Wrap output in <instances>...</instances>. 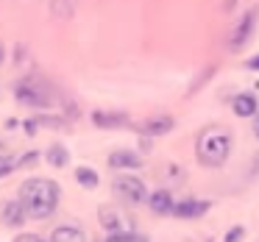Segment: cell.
Listing matches in <instances>:
<instances>
[{
  "mask_svg": "<svg viewBox=\"0 0 259 242\" xmlns=\"http://www.w3.org/2000/svg\"><path fill=\"white\" fill-rule=\"evenodd\" d=\"M101 225L109 231V234H117V231H128L125 228V223H123V217H120L114 209H109V206H103L101 209Z\"/></svg>",
  "mask_w": 259,
  "mask_h": 242,
  "instance_id": "cell-14",
  "label": "cell"
},
{
  "mask_svg": "<svg viewBox=\"0 0 259 242\" xmlns=\"http://www.w3.org/2000/svg\"><path fill=\"white\" fill-rule=\"evenodd\" d=\"M173 125H176L173 117H151L140 125V131L148 136H162V134H167V131H173Z\"/></svg>",
  "mask_w": 259,
  "mask_h": 242,
  "instance_id": "cell-10",
  "label": "cell"
},
{
  "mask_svg": "<svg viewBox=\"0 0 259 242\" xmlns=\"http://www.w3.org/2000/svg\"><path fill=\"white\" fill-rule=\"evenodd\" d=\"M142 164V159L134 151H114L109 156V167L112 170H137Z\"/></svg>",
  "mask_w": 259,
  "mask_h": 242,
  "instance_id": "cell-7",
  "label": "cell"
},
{
  "mask_svg": "<svg viewBox=\"0 0 259 242\" xmlns=\"http://www.w3.org/2000/svg\"><path fill=\"white\" fill-rule=\"evenodd\" d=\"M114 192H117L120 198H123L125 203H142V201H148V192H145V184H142L137 175H128V173H123V175H117L114 178Z\"/></svg>",
  "mask_w": 259,
  "mask_h": 242,
  "instance_id": "cell-4",
  "label": "cell"
},
{
  "mask_svg": "<svg viewBox=\"0 0 259 242\" xmlns=\"http://www.w3.org/2000/svg\"><path fill=\"white\" fill-rule=\"evenodd\" d=\"M242 234H245V231H242V225H234V228L226 231V239L223 242H242Z\"/></svg>",
  "mask_w": 259,
  "mask_h": 242,
  "instance_id": "cell-20",
  "label": "cell"
},
{
  "mask_svg": "<svg viewBox=\"0 0 259 242\" xmlns=\"http://www.w3.org/2000/svg\"><path fill=\"white\" fill-rule=\"evenodd\" d=\"M75 181H78L84 189H95L101 178H98V173L92 167H78V170H75Z\"/></svg>",
  "mask_w": 259,
  "mask_h": 242,
  "instance_id": "cell-17",
  "label": "cell"
},
{
  "mask_svg": "<svg viewBox=\"0 0 259 242\" xmlns=\"http://www.w3.org/2000/svg\"><path fill=\"white\" fill-rule=\"evenodd\" d=\"M231 109H234L237 117H253L256 109H259V103H256V98H253L251 92H242V95H237L234 101H231Z\"/></svg>",
  "mask_w": 259,
  "mask_h": 242,
  "instance_id": "cell-9",
  "label": "cell"
},
{
  "mask_svg": "<svg viewBox=\"0 0 259 242\" xmlns=\"http://www.w3.org/2000/svg\"><path fill=\"white\" fill-rule=\"evenodd\" d=\"M106 242H148V239L140 234H134V231H117V234H109Z\"/></svg>",
  "mask_w": 259,
  "mask_h": 242,
  "instance_id": "cell-19",
  "label": "cell"
},
{
  "mask_svg": "<svg viewBox=\"0 0 259 242\" xmlns=\"http://www.w3.org/2000/svg\"><path fill=\"white\" fill-rule=\"evenodd\" d=\"M253 23H256V14H253V12L242 14V20L237 23L234 34H231V47H242V45H245L248 36H251V31H253Z\"/></svg>",
  "mask_w": 259,
  "mask_h": 242,
  "instance_id": "cell-6",
  "label": "cell"
},
{
  "mask_svg": "<svg viewBox=\"0 0 259 242\" xmlns=\"http://www.w3.org/2000/svg\"><path fill=\"white\" fill-rule=\"evenodd\" d=\"M3 223L6 225H23L25 223V209L20 206V201H9V203H3Z\"/></svg>",
  "mask_w": 259,
  "mask_h": 242,
  "instance_id": "cell-13",
  "label": "cell"
},
{
  "mask_svg": "<svg viewBox=\"0 0 259 242\" xmlns=\"http://www.w3.org/2000/svg\"><path fill=\"white\" fill-rule=\"evenodd\" d=\"M59 184L51 178H28L20 186V206L25 209V217L31 220H48L59 209Z\"/></svg>",
  "mask_w": 259,
  "mask_h": 242,
  "instance_id": "cell-1",
  "label": "cell"
},
{
  "mask_svg": "<svg viewBox=\"0 0 259 242\" xmlns=\"http://www.w3.org/2000/svg\"><path fill=\"white\" fill-rule=\"evenodd\" d=\"M51 242H87L84 231L78 228V225H56L51 234Z\"/></svg>",
  "mask_w": 259,
  "mask_h": 242,
  "instance_id": "cell-11",
  "label": "cell"
},
{
  "mask_svg": "<svg viewBox=\"0 0 259 242\" xmlns=\"http://www.w3.org/2000/svg\"><path fill=\"white\" fill-rule=\"evenodd\" d=\"M212 209L209 201H198V198H187V201H179L173 203V217H181V220H195V217H203V214Z\"/></svg>",
  "mask_w": 259,
  "mask_h": 242,
  "instance_id": "cell-5",
  "label": "cell"
},
{
  "mask_svg": "<svg viewBox=\"0 0 259 242\" xmlns=\"http://www.w3.org/2000/svg\"><path fill=\"white\" fill-rule=\"evenodd\" d=\"M45 159H48L51 167H64V164L70 162V153H67V148H64V145H51V148H48V153H45Z\"/></svg>",
  "mask_w": 259,
  "mask_h": 242,
  "instance_id": "cell-16",
  "label": "cell"
},
{
  "mask_svg": "<svg viewBox=\"0 0 259 242\" xmlns=\"http://www.w3.org/2000/svg\"><path fill=\"white\" fill-rule=\"evenodd\" d=\"M173 195H170V189H156L148 195V206H151V212L156 214H170L173 212Z\"/></svg>",
  "mask_w": 259,
  "mask_h": 242,
  "instance_id": "cell-8",
  "label": "cell"
},
{
  "mask_svg": "<svg viewBox=\"0 0 259 242\" xmlns=\"http://www.w3.org/2000/svg\"><path fill=\"white\" fill-rule=\"evenodd\" d=\"M36 159V153H25V156H0V178L20 167V164H31Z\"/></svg>",
  "mask_w": 259,
  "mask_h": 242,
  "instance_id": "cell-15",
  "label": "cell"
},
{
  "mask_svg": "<svg viewBox=\"0 0 259 242\" xmlns=\"http://www.w3.org/2000/svg\"><path fill=\"white\" fill-rule=\"evenodd\" d=\"M14 98H17V103H23V106H34V109H48L53 103L51 101V89H48L39 78L20 81V84L14 86Z\"/></svg>",
  "mask_w": 259,
  "mask_h": 242,
  "instance_id": "cell-3",
  "label": "cell"
},
{
  "mask_svg": "<svg viewBox=\"0 0 259 242\" xmlns=\"http://www.w3.org/2000/svg\"><path fill=\"white\" fill-rule=\"evenodd\" d=\"M51 9L56 17H70L75 9V0H51Z\"/></svg>",
  "mask_w": 259,
  "mask_h": 242,
  "instance_id": "cell-18",
  "label": "cell"
},
{
  "mask_svg": "<svg viewBox=\"0 0 259 242\" xmlns=\"http://www.w3.org/2000/svg\"><path fill=\"white\" fill-rule=\"evenodd\" d=\"M125 114L120 112H92V123L98 125V128H120V125H125Z\"/></svg>",
  "mask_w": 259,
  "mask_h": 242,
  "instance_id": "cell-12",
  "label": "cell"
},
{
  "mask_svg": "<svg viewBox=\"0 0 259 242\" xmlns=\"http://www.w3.org/2000/svg\"><path fill=\"white\" fill-rule=\"evenodd\" d=\"M0 156H3V145H0Z\"/></svg>",
  "mask_w": 259,
  "mask_h": 242,
  "instance_id": "cell-25",
  "label": "cell"
},
{
  "mask_svg": "<svg viewBox=\"0 0 259 242\" xmlns=\"http://www.w3.org/2000/svg\"><path fill=\"white\" fill-rule=\"evenodd\" d=\"M229 151H231V136L223 128H206L198 136L195 153H198V162L206 164V167H220L229 159Z\"/></svg>",
  "mask_w": 259,
  "mask_h": 242,
  "instance_id": "cell-2",
  "label": "cell"
},
{
  "mask_svg": "<svg viewBox=\"0 0 259 242\" xmlns=\"http://www.w3.org/2000/svg\"><path fill=\"white\" fill-rule=\"evenodd\" d=\"M253 134L259 136V117H256V123H253Z\"/></svg>",
  "mask_w": 259,
  "mask_h": 242,
  "instance_id": "cell-23",
  "label": "cell"
},
{
  "mask_svg": "<svg viewBox=\"0 0 259 242\" xmlns=\"http://www.w3.org/2000/svg\"><path fill=\"white\" fill-rule=\"evenodd\" d=\"M0 62H3V47H0Z\"/></svg>",
  "mask_w": 259,
  "mask_h": 242,
  "instance_id": "cell-24",
  "label": "cell"
},
{
  "mask_svg": "<svg viewBox=\"0 0 259 242\" xmlns=\"http://www.w3.org/2000/svg\"><path fill=\"white\" fill-rule=\"evenodd\" d=\"M245 67H248V70H259V56L248 59V62H245Z\"/></svg>",
  "mask_w": 259,
  "mask_h": 242,
  "instance_id": "cell-22",
  "label": "cell"
},
{
  "mask_svg": "<svg viewBox=\"0 0 259 242\" xmlns=\"http://www.w3.org/2000/svg\"><path fill=\"white\" fill-rule=\"evenodd\" d=\"M14 242H48V239H42V236H36V234H20Z\"/></svg>",
  "mask_w": 259,
  "mask_h": 242,
  "instance_id": "cell-21",
  "label": "cell"
}]
</instances>
